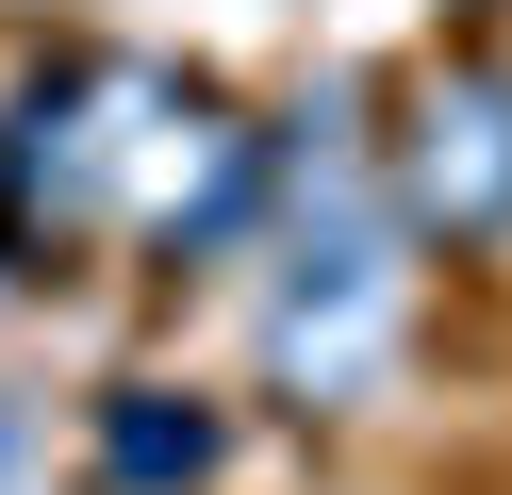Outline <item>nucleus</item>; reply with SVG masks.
<instances>
[{
    "mask_svg": "<svg viewBox=\"0 0 512 495\" xmlns=\"http://www.w3.org/2000/svg\"><path fill=\"white\" fill-rule=\"evenodd\" d=\"M380 198H397L413 248L479 264L512 248V33H463L397 83V132H380Z\"/></svg>",
    "mask_w": 512,
    "mask_h": 495,
    "instance_id": "1",
    "label": "nucleus"
},
{
    "mask_svg": "<svg viewBox=\"0 0 512 495\" xmlns=\"http://www.w3.org/2000/svg\"><path fill=\"white\" fill-rule=\"evenodd\" d=\"M83 462H100V495H199L215 462H232V413L182 380H116L100 413H83Z\"/></svg>",
    "mask_w": 512,
    "mask_h": 495,
    "instance_id": "2",
    "label": "nucleus"
}]
</instances>
